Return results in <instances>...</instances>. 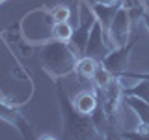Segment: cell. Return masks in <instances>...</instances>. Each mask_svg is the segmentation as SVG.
Listing matches in <instances>:
<instances>
[{"label": "cell", "instance_id": "1", "mask_svg": "<svg viewBox=\"0 0 149 140\" xmlns=\"http://www.w3.org/2000/svg\"><path fill=\"white\" fill-rule=\"evenodd\" d=\"M58 93V105L62 114V138H77V140H90V138H104L97 129L91 116H86L77 110L73 101L65 95L62 84H56Z\"/></svg>", "mask_w": 149, "mask_h": 140}, {"label": "cell", "instance_id": "2", "mask_svg": "<svg viewBox=\"0 0 149 140\" xmlns=\"http://www.w3.org/2000/svg\"><path fill=\"white\" fill-rule=\"evenodd\" d=\"M78 58L80 56L77 50L63 41L50 39L41 47V67L54 80L74 73Z\"/></svg>", "mask_w": 149, "mask_h": 140}, {"label": "cell", "instance_id": "3", "mask_svg": "<svg viewBox=\"0 0 149 140\" xmlns=\"http://www.w3.org/2000/svg\"><path fill=\"white\" fill-rule=\"evenodd\" d=\"M52 17L45 9H32L21 21V34L30 43H47L52 39Z\"/></svg>", "mask_w": 149, "mask_h": 140}, {"label": "cell", "instance_id": "4", "mask_svg": "<svg viewBox=\"0 0 149 140\" xmlns=\"http://www.w3.org/2000/svg\"><path fill=\"white\" fill-rule=\"evenodd\" d=\"M138 41H140V36H138V34H134V36H130V39H129L125 45L112 49L110 52H108V54L104 56V58L101 60L102 67H104L108 73H112L114 77H121V73H123V71H127V65H129L130 52H132L134 45H136Z\"/></svg>", "mask_w": 149, "mask_h": 140}, {"label": "cell", "instance_id": "5", "mask_svg": "<svg viewBox=\"0 0 149 140\" xmlns=\"http://www.w3.org/2000/svg\"><path fill=\"white\" fill-rule=\"evenodd\" d=\"M132 30H134V26H132V19H130L129 9L119 4L118 11H116V15H114L110 26H108V32H106L110 45L114 49L125 45L130 39V36H132Z\"/></svg>", "mask_w": 149, "mask_h": 140}, {"label": "cell", "instance_id": "6", "mask_svg": "<svg viewBox=\"0 0 149 140\" xmlns=\"http://www.w3.org/2000/svg\"><path fill=\"white\" fill-rule=\"evenodd\" d=\"M110 50L112 49L108 47V43L104 41V36H102V24L95 17V21L91 24V30H90V39L86 43V49H84L82 56H90V58H95L97 62H101Z\"/></svg>", "mask_w": 149, "mask_h": 140}, {"label": "cell", "instance_id": "7", "mask_svg": "<svg viewBox=\"0 0 149 140\" xmlns=\"http://www.w3.org/2000/svg\"><path fill=\"white\" fill-rule=\"evenodd\" d=\"M0 120H2L4 123H8L9 127L17 129L22 138L32 136V127H30V123H28V120L24 118V114H22L17 106L9 105V103L2 101V99H0Z\"/></svg>", "mask_w": 149, "mask_h": 140}, {"label": "cell", "instance_id": "8", "mask_svg": "<svg viewBox=\"0 0 149 140\" xmlns=\"http://www.w3.org/2000/svg\"><path fill=\"white\" fill-rule=\"evenodd\" d=\"M73 105L77 106L78 112H82V114H86V116H91L93 110H95L97 105H99V95H97V92L82 90V92H78L77 95H74Z\"/></svg>", "mask_w": 149, "mask_h": 140}, {"label": "cell", "instance_id": "9", "mask_svg": "<svg viewBox=\"0 0 149 140\" xmlns=\"http://www.w3.org/2000/svg\"><path fill=\"white\" fill-rule=\"evenodd\" d=\"M99 62H97L95 58H90V56H80L77 62V69H74V73H78L82 78H86V80H91L93 75H95V69Z\"/></svg>", "mask_w": 149, "mask_h": 140}, {"label": "cell", "instance_id": "10", "mask_svg": "<svg viewBox=\"0 0 149 140\" xmlns=\"http://www.w3.org/2000/svg\"><path fill=\"white\" fill-rule=\"evenodd\" d=\"M73 30L74 28L67 22H54L52 24V39L56 41H63V43H69L73 37Z\"/></svg>", "mask_w": 149, "mask_h": 140}, {"label": "cell", "instance_id": "11", "mask_svg": "<svg viewBox=\"0 0 149 140\" xmlns=\"http://www.w3.org/2000/svg\"><path fill=\"white\" fill-rule=\"evenodd\" d=\"M123 93L125 95H136L140 97V99H143V101H147L149 103V80H143V78H140L136 86H123Z\"/></svg>", "mask_w": 149, "mask_h": 140}, {"label": "cell", "instance_id": "12", "mask_svg": "<svg viewBox=\"0 0 149 140\" xmlns=\"http://www.w3.org/2000/svg\"><path fill=\"white\" fill-rule=\"evenodd\" d=\"M112 78H114V75L106 71V69L102 67V64L99 62V65H97V69H95V75H93V78H91L95 90H102V88H104L106 84L112 80Z\"/></svg>", "mask_w": 149, "mask_h": 140}, {"label": "cell", "instance_id": "13", "mask_svg": "<svg viewBox=\"0 0 149 140\" xmlns=\"http://www.w3.org/2000/svg\"><path fill=\"white\" fill-rule=\"evenodd\" d=\"M49 13H50L54 22H67L69 17H71V8L65 6V4H56Z\"/></svg>", "mask_w": 149, "mask_h": 140}, {"label": "cell", "instance_id": "14", "mask_svg": "<svg viewBox=\"0 0 149 140\" xmlns=\"http://www.w3.org/2000/svg\"><path fill=\"white\" fill-rule=\"evenodd\" d=\"M119 78H132V80H140V78H143V80H149V73H132V71H123Z\"/></svg>", "mask_w": 149, "mask_h": 140}, {"label": "cell", "instance_id": "15", "mask_svg": "<svg viewBox=\"0 0 149 140\" xmlns=\"http://www.w3.org/2000/svg\"><path fill=\"white\" fill-rule=\"evenodd\" d=\"M93 4H99V6H108V8H114V6H119L121 0H93Z\"/></svg>", "mask_w": 149, "mask_h": 140}, {"label": "cell", "instance_id": "16", "mask_svg": "<svg viewBox=\"0 0 149 140\" xmlns=\"http://www.w3.org/2000/svg\"><path fill=\"white\" fill-rule=\"evenodd\" d=\"M140 22H142V24L147 28V32H149V6L146 8V11L142 13V17H140Z\"/></svg>", "mask_w": 149, "mask_h": 140}, {"label": "cell", "instance_id": "17", "mask_svg": "<svg viewBox=\"0 0 149 140\" xmlns=\"http://www.w3.org/2000/svg\"><path fill=\"white\" fill-rule=\"evenodd\" d=\"M143 2H146V4H147V6H149V0H143Z\"/></svg>", "mask_w": 149, "mask_h": 140}, {"label": "cell", "instance_id": "18", "mask_svg": "<svg viewBox=\"0 0 149 140\" xmlns=\"http://www.w3.org/2000/svg\"><path fill=\"white\" fill-rule=\"evenodd\" d=\"M74 2H77V4H78V2H80V0H74Z\"/></svg>", "mask_w": 149, "mask_h": 140}, {"label": "cell", "instance_id": "19", "mask_svg": "<svg viewBox=\"0 0 149 140\" xmlns=\"http://www.w3.org/2000/svg\"><path fill=\"white\" fill-rule=\"evenodd\" d=\"M0 4H4V2H2V0H0Z\"/></svg>", "mask_w": 149, "mask_h": 140}]
</instances>
